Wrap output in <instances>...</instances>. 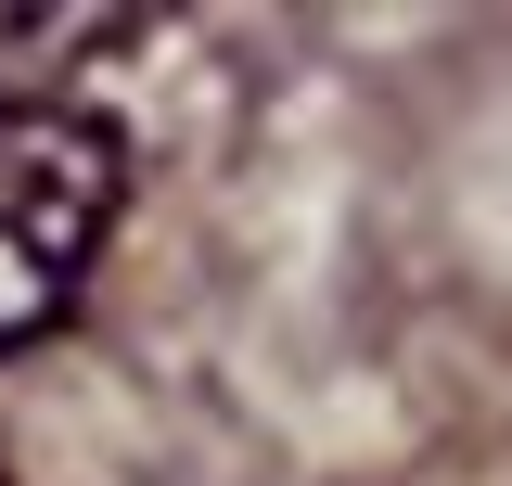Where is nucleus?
I'll use <instances>...</instances> for the list:
<instances>
[{"mask_svg": "<svg viewBox=\"0 0 512 486\" xmlns=\"http://www.w3.org/2000/svg\"><path fill=\"white\" fill-rule=\"evenodd\" d=\"M116 192H128V141L90 103L0 90V359L39 346L64 307L90 295Z\"/></svg>", "mask_w": 512, "mask_h": 486, "instance_id": "1", "label": "nucleus"}]
</instances>
